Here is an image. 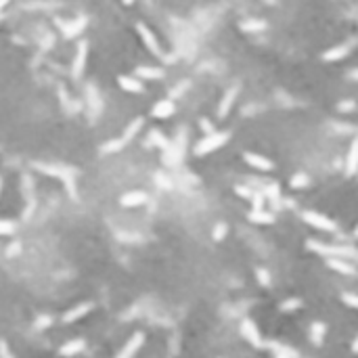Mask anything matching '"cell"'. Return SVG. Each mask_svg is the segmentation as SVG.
<instances>
[{
	"instance_id": "6da1fadb",
	"label": "cell",
	"mask_w": 358,
	"mask_h": 358,
	"mask_svg": "<svg viewBox=\"0 0 358 358\" xmlns=\"http://www.w3.org/2000/svg\"><path fill=\"white\" fill-rule=\"evenodd\" d=\"M34 168L47 176H53V178H59L63 183L65 191L70 193L72 199L78 201V187H76V170L74 168H67V166H57V164H42V162H36Z\"/></svg>"
},
{
	"instance_id": "7a4b0ae2",
	"label": "cell",
	"mask_w": 358,
	"mask_h": 358,
	"mask_svg": "<svg viewBox=\"0 0 358 358\" xmlns=\"http://www.w3.org/2000/svg\"><path fill=\"white\" fill-rule=\"evenodd\" d=\"M231 139L229 132H212V134H206L197 145H195V155H208V153H214L218 151L220 147H225Z\"/></svg>"
},
{
	"instance_id": "3957f363",
	"label": "cell",
	"mask_w": 358,
	"mask_h": 358,
	"mask_svg": "<svg viewBox=\"0 0 358 358\" xmlns=\"http://www.w3.org/2000/svg\"><path fill=\"white\" fill-rule=\"evenodd\" d=\"M302 220L306 222V225H310L312 229H319V231H325V233H333L335 229H338V225L321 212L306 210V212H302Z\"/></svg>"
},
{
	"instance_id": "277c9868",
	"label": "cell",
	"mask_w": 358,
	"mask_h": 358,
	"mask_svg": "<svg viewBox=\"0 0 358 358\" xmlns=\"http://www.w3.org/2000/svg\"><path fill=\"white\" fill-rule=\"evenodd\" d=\"M241 335L245 338V342H250L254 348H264V338H262L258 325L252 319H243V323H241Z\"/></svg>"
},
{
	"instance_id": "5b68a950",
	"label": "cell",
	"mask_w": 358,
	"mask_h": 358,
	"mask_svg": "<svg viewBox=\"0 0 358 358\" xmlns=\"http://www.w3.org/2000/svg\"><path fill=\"white\" fill-rule=\"evenodd\" d=\"M143 344H145V333H141V331H137L132 335V338L124 344V348L118 352V356L116 358H134L139 354V350L143 348Z\"/></svg>"
},
{
	"instance_id": "8992f818",
	"label": "cell",
	"mask_w": 358,
	"mask_h": 358,
	"mask_svg": "<svg viewBox=\"0 0 358 358\" xmlns=\"http://www.w3.org/2000/svg\"><path fill=\"white\" fill-rule=\"evenodd\" d=\"M137 32H139V36H141V40H143V44L145 47L155 55V57H164V53H162V47H160V42H158V38H155V34L145 26V24H137Z\"/></svg>"
},
{
	"instance_id": "52a82bcc",
	"label": "cell",
	"mask_w": 358,
	"mask_h": 358,
	"mask_svg": "<svg viewBox=\"0 0 358 358\" xmlns=\"http://www.w3.org/2000/svg\"><path fill=\"white\" fill-rule=\"evenodd\" d=\"M243 160H245V164H248V166H252V168H256L260 172H271L275 168V164L268 158H264V155H260V153L248 151V153H243Z\"/></svg>"
},
{
	"instance_id": "ba28073f",
	"label": "cell",
	"mask_w": 358,
	"mask_h": 358,
	"mask_svg": "<svg viewBox=\"0 0 358 358\" xmlns=\"http://www.w3.org/2000/svg\"><path fill=\"white\" fill-rule=\"evenodd\" d=\"M93 308H95L93 302H82V304H78V306H74V308H70V310L65 312V315H63V323H76L82 317H86L88 312H93Z\"/></svg>"
},
{
	"instance_id": "9c48e42d",
	"label": "cell",
	"mask_w": 358,
	"mask_h": 358,
	"mask_svg": "<svg viewBox=\"0 0 358 358\" xmlns=\"http://www.w3.org/2000/svg\"><path fill=\"white\" fill-rule=\"evenodd\" d=\"M264 346L273 352L275 358H300V352L292 346H287V344H281V342H264Z\"/></svg>"
},
{
	"instance_id": "30bf717a",
	"label": "cell",
	"mask_w": 358,
	"mask_h": 358,
	"mask_svg": "<svg viewBox=\"0 0 358 358\" xmlns=\"http://www.w3.org/2000/svg\"><path fill=\"white\" fill-rule=\"evenodd\" d=\"M174 111H176L174 101H170V99H162V101H158V103L153 105L151 116H153V118H158V120H168V118L174 116Z\"/></svg>"
},
{
	"instance_id": "8fae6325",
	"label": "cell",
	"mask_w": 358,
	"mask_h": 358,
	"mask_svg": "<svg viewBox=\"0 0 358 358\" xmlns=\"http://www.w3.org/2000/svg\"><path fill=\"white\" fill-rule=\"evenodd\" d=\"M147 201H149V195L145 191H130V193L122 195L120 204L124 208H139V206H145Z\"/></svg>"
},
{
	"instance_id": "7c38bea8",
	"label": "cell",
	"mask_w": 358,
	"mask_h": 358,
	"mask_svg": "<svg viewBox=\"0 0 358 358\" xmlns=\"http://www.w3.org/2000/svg\"><path fill=\"white\" fill-rule=\"evenodd\" d=\"M118 84H120L122 91L132 93V95L145 93V86H143V82H141L137 76H120V78H118Z\"/></svg>"
},
{
	"instance_id": "4fadbf2b",
	"label": "cell",
	"mask_w": 358,
	"mask_h": 358,
	"mask_svg": "<svg viewBox=\"0 0 358 358\" xmlns=\"http://www.w3.org/2000/svg\"><path fill=\"white\" fill-rule=\"evenodd\" d=\"M86 57H88V44L86 42H80L78 44L76 59H74V67H72L74 78H80L84 74V70H86Z\"/></svg>"
},
{
	"instance_id": "5bb4252c",
	"label": "cell",
	"mask_w": 358,
	"mask_h": 358,
	"mask_svg": "<svg viewBox=\"0 0 358 358\" xmlns=\"http://www.w3.org/2000/svg\"><path fill=\"white\" fill-rule=\"evenodd\" d=\"M327 266L331 268V271L340 273V275H346V277H356V268L346 262L344 258H327Z\"/></svg>"
},
{
	"instance_id": "9a60e30c",
	"label": "cell",
	"mask_w": 358,
	"mask_h": 358,
	"mask_svg": "<svg viewBox=\"0 0 358 358\" xmlns=\"http://www.w3.org/2000/svg\"><path fill=\"white\" fill-rule=\"evenodd\" d=\"M356 172H358V134L354 137L346 158V176H354Z\"/></svg>"
},
{
	"instance_id": "2e32d148",
	"label": "cell",
	"mask_w": 358,
	"mask_h": 358,
	"mask_svg": "<svg viewBox=\"0 0 358 358\" xmlns=\"http://www.w3.org/2000/svg\"><path fill=\"white\" fill-rule=\"evenodd\" d=\"M139 80H162L166 74L162 67H155V65H141L137 67V72H134Z\"/></svg>"
},
{
	"instance_id": "e0dca14e",
	"label": "cell",
	"mask_w": 358,
	"mask_h": 358,
	"mask_svg": "<svg viewBox=\"0 0 358 358\" xmlns=\"http://www.w3.org/2000/svg\"><path fill=\"white\" fill-rule=\"evenodd\" d=\"M84 350H86V342L84 340H72V342H67V344H63L59 348V354L65 356V358H74V356H78Z\"/></svg>"
},
{
	"instance_id": "ac0fdd59",
	"label": "cell",
	"mask_w": 358,
	"mask_h": 358,
	"mask_svg": "<svg viewBox=\"0 0 358 358\" xmlns=\"http://www.w3.org/2000/svg\"><path fill=\"white\" fill-rule=\"evenodd\" d=\"M248 220L252 222V225H273V222L277 220V216L273 212H268V210H252Z\"/></svg>"
},
{
	"instance_id": "d6986e66",
	"label": "cell",
	"mask_w": 358,
	"mask_h": 358,
	"mask_svg": "<svg viewBox=\"0 0 358 358\" xmlns=\"http://www.w3.org/2000/svg\"><path fill=\"white\" fill-rule=\"evenodd\" d=\"M84 28H86V17H78V19L70 21V24H65L63 34H65V38H76L80 32H84Z\"/></svg>"
},
{
	"instance_id": "ffe728a7",
	"label": "cell",
	"mask_w": 358,
	"mask_h": 358,
	"mask_svg": "<svg viewBox=\"0 0 358 358\" xmlns=\"http://www.w3.org/2000/svg\"><path fill=\"white\" fill-rule=\"evenodd\" d=\"M325 335H327V325L325 323H312L310 325V342L315 344V346H323V340H325Z\"/></svg>"
},
{
	"instance_id": "44dd1931",
	"label": "cell",
	"mask_w": 358,
	"mask_h": 358,
	"mask_svg": "<svg viewBox=\"0 0 358 358\" xmlns=\"http://www.w3.org/2000/svg\"><path fill=\"white\" fill-rule=\"evenodd\" d=\"M235 97H237V88H231V91L222 97V101L218 105V118H227V114L231 111V107L235 103Z\"/></svg>"
},
{
	"instance_id": "7402d4cb",
	"label": "cell",
	"mask_w": 358,
	"mask_h": 358,
	"mask_svg": "<svg viewBox=\"0 0 358 358\" xmlns=\"http://www.w3.org/2000/svg\"><path fill=\"white\" fill-rule=\"evenodd\" d=\"M143 128V118H137V120H132L128 126H126V130H124V134H122V141L128 145L134 137H137L139 134V130Z\"/></svg>"
},
{
	"instance_id": "603a6c76",
	"label": "cell",
	"mask_w": 358,
	"mask_h": 358,
	"mask_svg": "<svg viewBox=\"0 0 358 358\" xmlns=\"http://www.w3.org/2000/svg\"><path fill=\"white\" fill-rule=\"evenodd\" d=\"M21 189H24V197L28 204H32V201H36V195H34V181L30 174H24V178H21Z\"/></svg>"
},
{
	"instance_id": "cb8c5ba5",
	"label": "cell",
	"mask_w": 358,
	"mask_h": 358,
	"mask_svg": "<svg viewBox=\"0 0 358 358\" xmlns=\"http://www.w3.org/2000/svg\"><path fill=\"white\" fill-rule=\"evenodd\" d=\"M346 55H348V47H346V44H340V47H333L331 51L323 53V61H338V59H342Z\"/></svg>"
},
{
	"instance_id": "d4e9b609",
	"label": "cell",
	"mask_w": 358,
	"mask_h": 358,
	"mask_svg": "<svg viewBox=\"0 0 358 358\" xmlns=\"http://www.w3.org/2000/svg\"><path fill=\"white\" fill-rule=\"evenodd\" d=\"M149 143L155 145V147H162L164 151L170 147V141L164 139V134H162L160 130H151V134H149Z\"/></svg>"
},
{
	"instance_id": "484cf974",
	"label": "cell",
	"mask_w": 358,
	"mask_h": 358,
	"mask_svg": "<svg viewBox=\"0 0 358 358\" xmlns=\"http://www.w3.org/2000/svg\"><path fill=\"white\" fill-rule=\"evenodd\" d=\"M124 141L122 139H111V141H107L103 147H101V153H118L120 149H124Z\"/></svg>"
},
{
	"instance_id": "4316f807",
	"label": "cell",
	"mask_w": 358,
	"mask_h": 358,
	"mask_svg": "<svg viewBox=\"0 0 358 358\" xmlns=\"http://www.w3.org/2000/svg\"><path fill=\"white\" fill-rule=\"evenodd\" d=\"M256 281H258L262 287H271V285H273L271 273H268L266 268H256Z\"/></svg>"
},
{
	"instance_id": "83f0119b",
	"label": "cell",
	"mask_w": 358,
	"mask_h": 358,
	"mask_svg": "<svg viewBox=\"0 0 358 358\" xmlns=\"http://www.w3.org/2000/svg\"><path fill=\"white\" fill-rule=\"evenodd\" d=\"M289 185H292V189H304V187H308L310 185V178L304 174V172H300V174H296L292 181H289Z\"/></svg>"
},
{
	"instance_id": "f1b7e54d",
	"label": "cell",
	"mask_w": 358,
	"mask_h": 358,
	"mask_svg": "<svg viewBox=\"0 0 358 358\" xmlns=\"http://www.w3.org/2000/svg\"><path fill=\"white\" fill-rule=\"evenodd\" d=\"M298 308H302V300L300 298H289V300L281 302V312H294Z\"/></svg>"
},
{
	"instance_id": "f546056e",
	"label": "cell",
	"mask_w": 358,
	"mask_h": 358,
	"mask_svg": "<svg viewBox=\"0 0 358 358\" xmlns=\"http://www.w3.org/2000/svg\"><path fill=\"white\" fill-rule=\"evenodd\" d=\"M227 233H229V227L225 225V222H218V225L214 227V231H212V239L214 241H222L227 237Z\"/></svg>"
},
{
	"instance_id": "4dcf8cb0",
	"label": "cell",
	"mask_w": 358,
	"mask_h": 358,
	"mask_svg": "<svg viewBox=\"0 0 358 358\" xmlns=\"http://www.w3.org/2000/svg\"><path fill=\"white\" fill-rule=\"evenodd\" d=\"M15 233H17V222L0 220V235H15Z\"/></svg>"
},
{
	"instance_id": "1f68e13d",
	"label": "cell",
	"mask_w": 358,
	"mask_h": 358,
	"mask_svg": "<svg viewBox=\"0 0 358 358\" xmlns=\"http://www.w3.org/2000/svg\"><path fill=\"white\" fill-rule=\"evenodd\" d=\"M252 201V210H266V197H264V193H254V197L250 199Z\"/></svg>"
},
{
	"instance_id": "d6a6232c",
	"label": "cell",
	"mask_w": 358,
	"mask_h": 358,
	"mask_svg": "<svg viewBox=\"0 0 358 358\" xmlns=\"http://www.w3.org/2000/svg\"><path fill=\"white\" fill-rule=\"evenodd\" d=\"M264 28H266L264 21H245V24H241V30L243 32H260Z\"/></svg>"
},
{
	"instance_id": "836d02e7",
	"label": "cell",
	"mask_w": 358,
	"mask_h": 358,
	"mask_svg": "<svg viewBox=\"0 0 358 358\" xmlns=\"http://www.w3.org/2000/svg\"><path fill=\"white\" fill-rule=\"evenodd\" d=\"M342 302H344L348 308L358 310V296H356V294H344V296H342Z\"/></svg>"
},
{
	"instance_id": "e575fe53",
	"label": "cell",
	"mask_w": 358,
	"mask_h": 358,
	"mask_svg": "<svg viewBox=\"0 0 358 358\" xmlns=\"http://www.w3.org/2000/svg\"><path fill=\"white\" fill-rule=\"evenodd\" d=\"M51 325H53V317L51 315H42V317L36 319V329H40V331L42 329H49Z\"/></svg>"
},
{
	"instance_id": "d590c367",
	"label": "cell",
	"mask_w": 358,
	"mask_h": 358,
	"mask_svg": "<svg viewBox=\"0 0 358 358\" xmlns=\"http://www.w3.org/2000/svg\"><path fill=\"white\" fill-rule=\"evenodd\" d=\"M235 193H237L239 197H243V199H252V197H254V191H252V189H248V187H241V185H237V187H235Z\"/></svg>"
},
{
	"instance_id": "8d00e7d4",
	"label": "cell",
	"mask_w": 358,
	"mask_h": 358,
	"mask_svg": "<svg viewBox=\"0 0 358 358\" xmlns=\"http://www.w3.org/2000/svg\"><path fill=\"white\" fill-rule=\"evenodd\" d=\"M19 252H21V243H19V241H13L9 248H7V256H9V258H15Z\"/></svg>"
},
{
	"instance_id": "74e56055",
	"label": "cell",
	"mask_w": 358,
	"mask_h": 358,
	"mask_svg": "<svg viewBox=\"0 0 358 358\" xmlns=\"http://www.w3.org/2000/svg\"><path fill=\"white\" fill-rule=\"evenodd\" d=\"M0 358H15L13 352H11V348H9V344L3 342V340H0Z\"/></svg>"
},
{
	"instance_id": "f35d334b",
	"label": "cell",
	"mask_w": 358,
	"mask_h": 358,
	"mask_svg": "<svg viewBox=\"0 0 358 358\" xmlns=\"http://www.w3.org/2000/svg\"><path fill=\"white\" fill-rule=\"evenodd\" d=\"M118 239H126L124 243H134V241H139L141 237L139 235H130V233H118Z\"/></svg>"
},
{
	"instance_id": "ab89813d",
	"label": "cell",
	"mask_w": 358,
	"mask_h": 358,
	"mask_svg": "<svg viewBox=\"0 0 358 358\" xmlns=\"http://www.w3.org/2000/svg\"><path fill=\"white\" fill-rule=\"evenodd\" d=\"M352 352H354V354H358V335H356L354 342H352Z\"/></svg>"
},
{
	"instance_id": "60d3db41",
	"label": "cell",
	"mask_w": 358,
	"mask_h": 358,
	"mask_svg": "<svg viewBox=\"0 0 358 358\" xmlns=\"http://www.w3.org/2000/svg\"><path fill=\"white\" fill-rule=\"evenodd\" d=\"M9 3H11V0H0V11H3V9H5Z\"/></svg>"
},
{
	"instance_id": "b9f144b4",
	"label": "cell",
	"mask_w": 358,
	"mask_h": 358,
	"mask_svg": "<svg viewBox=\"0 0 358 358\" xmlns=\"http://www.w3.org/2000/svg\"><path fill=\"white\" fill-rule=\"evenodd\" d=\"M124 5H134V0H122Z\"/></svg>"
},
{
	"instance_id": "7bdbcfd3",
	"label": "cell",
	"mask_w": 358,
	"mask_h": 358,
	"mask_svg": "<svg viewBox=\"0 0 358 358\" xmlns=\"http://www.w3.org/2000/svg\"><path fill=\"white\" fill-rule=\"evenodd\" d=\"M354 237L358 239V225H356V229H354Z\"/></svg>"
},
{
	"instance_id": "ee69618b",
	"label": "cell",
	"mask_w": 358,
	"mask_h": 358,
	"mask_svg": "<svg viewBox=\"0 0 358 358\" xmlns=\"http://www.w3.org/2000/svg\"><path fill=\"white\" fill-rule=\"evenodd\" d=\"M0 191H3V178H0Z\"/></svg>"
}]
</instances>
